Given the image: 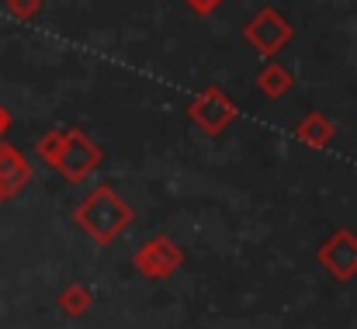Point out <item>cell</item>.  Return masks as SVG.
<instances>
[{
	"instance_id": "cell-10",
	"label": "cell",
	"mask_w": 357,
	"mask_h": 329,
	"mask_svg": "<svg viewBox=\"0 0 357 329\" xmlns=\"http://www.w3.org/2000/svg\"><path fill=\"white\" fill-rule=\"evenodd\" d=\"M59 305H63V312H66V316H84V312L94 305V295H91L84 284H70V288H63Z\"/></svg>"
},
{
	"instance_id": "cell-2",
	"label": "cell",
	"mask_w": 357,
	"mask_h": 329,
	"mask_svg": "<svg viewBox=\"0 0 357 329\" xmlns=\"http://www.w3.org/2000/svg\"><path fill=\"white\" fill-rule=\"evenodd\" d=\"M132 219H135L132 205L121 198L112 184L91 188V191L84 194V201L77 205V212H73V222H77L94 243H101V246L115 243L121 232L132 225Z\"/></svg>"
},
{
	"instance_id": "cell-9",
	"label": "cell",
	"mask_w": 357,
	"mask_h": 329,
	"mask_svg": "<svg viewBox=\"0 0 357 329\" xmlns=\"http://www.w3.org/2000/svg\"><path fill=\"white\" fill-rule=\"evenodd\" d=\"M295 87V73L288 70V66H281V63H267L260 73H257V91L267 98V101H281L288 91Z\"/></svg>"
},
{
	"instance_id": "cell-6",
	"label": "cell",
	"mask_w": 357,
	"mask_h": 329,
	"mask_svg": "<svg viewBox=\"0 0 357 329\" xmlns=\"http://www.w3.org/2000/svg\"><path fill=\"white\" fill-rule=\"evenodd\" d=\"M316 260L337 277V281H351L357 277V232L351 229H337L316 253Z\"/></svg>"
},
{
	"instance_id": "cell-12",
	"label": "cell",
	"mask_w": 357,
	"mask_h": 329,
	"mask_svg": "<svg viewBox=\"0 0 357 329\" xmlns=\"http://www.w3.org/2000/svg\"><path fill=\"white\" fill-rule=\"evenodd\" d=\"M184 3H188L195 14H212V10H219L222 0H184Z\"/></svg>"
},
{
	"instance_id": "cell-14",
	"label": "cell",
	"mask_w": 357,
	"mask_h": 329,
	"mask_svg": "<svg viewBox=\"0 0 357 329\" xmlns=\"http://www.w3.org/2000/svg\"><path fill=\"white\" fill-rule=\"evenodd\" d=\"M3 201H7V198H3V194H0V205H3Z\"/></svg>"
},
{
	"instance_id": "cell-4",
	"label": "cell",
	"mask_w": 357,
	"mask_h": 329,
	"mask_svg": "<svg viewBox=\"0 0 357 329\" xmlns=\"http://www.w3.org/2000/svg\"><path fill=\"white\" fill-rule=\"evenodd\" d=\"M291 35H295V28H291V21L274 7V3H267V7H260L246 24H243V38L260 52V56H278L288 42H291Z\"/></svg>"
},
{
	"instance_id": "cell-1",
	"label": "cell",
	"mask_w": 357,
	"mask_h": 329,
	"mask_svg": "<svg viewBox=\"0 0 357 329\" xmlns=\"http://www.w3.org/2000/svg\"><path fill=\"white\" fill-rule=\"evenodd\" d=\"M35 156L42 163H49L70 184H84L105 163V149L84 128H66V132L52 128V132L38 135L35 139Z\"/></svg>"
},
{
	"instance_id": "cell-13",
	"label": "cell",
	"mask_w": 357,
	"mask_h": 329,
	"mask_svg": "<svg viewBox=\"0 0 357 329\" xmlns=\"http://www.w3.org/2000/svg\"><path fill=\"white\" fill-rule=\"evenodd\" d=\"M7 128H10V111L0 105V139H3V132H7Z\"/></svg>"
},
{
	"instance_id": "cell-11",
	"label": "cell",
	"mask_w": 357,
	"mask_h": 329,
	"mask_svg": "<svg viewBox=\"0 0 357 329\" xmlns=\"http://www.w3.org/2000/svg\"><path fill=\"white\" fill-rule=\"evenodd\" d=\"M3 3H7V14L17 21H35L45 7V0H3Z\"/></svg>"
},
{
	"instance_id": "cell-3",
	"label": "cell",
	"mask_w": 357,
	"mask_h": 329,
	"mask_svg": "<svg viewBox=\"0 0 357 329\" xmlns=\"http://www.w3.org/2000/svg\"><path fill=\"white\" fill-rule=\"evenodd\" d=\"M188 118H191V125L195 128H202L205 135H222L233 121H236V105L229 101V94L222 91V87H202L191 101H188Z\"/></svg>"
},
{
	"instance_id": "cell-7",
	"label": "cell",
	"mask_w": 357,
	"mask_h": 329,
	"mask_svg": "<svg viewBox=\"0 0 357 329\" xmlns=\"http://www.w3.org/2000/svg\"><path fill=\"white\" fill-rule=\"evenodd\" d=\"M31 174H35L31 160H28L17 146H10V142L0 139V194H3V198L21 194V191L31 184Z\"/></svg>"
},
{
	"instance_id": "cell-8",
	"label": "cell",
	"mask_w": 357,
	"mask_h": 329,
	"mask_svg": "<svg viewBox=\"0 0 357 329\" xmlns=\"http://www.w3.org/2000/svg\"><path fill=\"white\" fill-rule=\"evenodd\" d=\"M295 139H298L305 149L323 153V149L333 146V139H337V125H333V118H326L323 111H309V114L295 125Z\"/></svg>"
},
{
	"instance_id": "cell-5",
	"label": "cell",
	"mask_w": 357,
	"mask_h": 329,
	"mask_svg": "<svg viewBox=\"0 0 357 329\" xmlns=\"http://www.w3.org/2000/svg\"><path fill=\"white\" fill-rule=\"evenodd\" d=\"M132 263H135V270H139L142 277L163 281V277L177 274V267L184 263V250H181L170 236H153V239H146V243L135 250Z\"/></svg>"
}]
</instances>
